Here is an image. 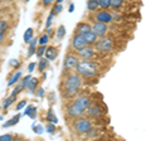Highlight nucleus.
Wrapping results in <instances>:
<instances>
[{
  "label": "nucleus",
  "instance_id": "nucleus-1",
  "mask_svg": "<svg viewBox=\"0 0 151 141\" xmlns=\"http://www.w3.org/2000/svg\"><path fill=\"white\" fill-rule=\"evenodd\" d=\"M83 84V78L74 69L63 70L59 83V92L63 100H72L79 93Z\"/></svg>",
  "mask_w": 151,
  "mask_h": 141
},
{
  "label": "nucleus",
  "instance_id": "nucleus-2",
  "mask_svg": "<svg viewBox=\"0 0 151 141\" xmlns=\"http://www.w3.org/2000/svg\"><path fill=\"white\" fill-rule=\"evenodd\" d=\"M74 70L83 79H86V78H94V77L98 76V65L94 62H92L91 59H89V60H84V59L79 60Z\"/></svg>",
  "mask_w": 151,
  "mask_h": 141
},
{
  "label": "nucleus",
  "instance_id": "nucleus-3",
  "mask_svg": "<svg viewBox=\"0 0 151 141\" xmlns=\"http://www.w3.org/2000/svg\"><path fill=\"white\" fill-rule=\"evenodd\" d=\"M70 130L73 131L74 134L77 135H87L89 131L93 129V124L92 121L88 119V117H84V116H79V117H76V119L70 120Z\"/></svg>",
  "mask_w": 151,
  "mask_h": 141
},
{
  "label": "nucleus",
  "instance_id": "nucleus-4",
  "mask_svg": "<svg viewBox=\"0 0 151 141\" xmlns=\"http://www.w3.org/2000/svg\"><path fill=\"white\" fill-rule=\"evenodd\" d=\"M93 47H94V50L96 52L107 54V53H110V52H112V49H113V42L111 38H108L106 35L98 37V39Z\"/></svg>",
  "mask_w": 151,
  "mask_h": 141
},
{
  "label": "nucleus",
  "instance_id": "nucleus-5",
  "mask_svg": "<svg viewBox=\"0 0 151 141\" xmlns=\"http://www.w3.org/2000/svg\"><path fill=\"white\" fill-rule=\"evenodd\" d=\"M83 115H84V110H82L73 100H70V102L64 109V116L67 117L68 120H73L76 117H79V116H83Z\"/></svg>",
  "mask_w": 151,
  "mask_h": 141
},
{
  "label": "nucleus",
  "instance_id": "nucleus-6",
  "mask_svg": "<svg viewBox=\"0 0 151 141\" xmlns=\"http://www.w3.org/2000/svg\"><path fill=\"white\" fill-rule=\"evenodd\" d=\"M92 18H93L94 22H101V23H105V24H110V23H112L113 20H116L115 14H112L111 12L106 10V9L94 12Z\"/></svg>",
  "mask_w": 151,
  "mask_h": 141
},
{
  "label": "nucleus",
  "instance_id": "nucleus-7",
  "mask_svg": "<svg viewBox=\"0 0 151 141\" xmlns=\"http://www.w3.org/2000/svg\"><path fill=\"white\" fill-rule=\"evenodd\" d=\"M79 57L77 55V53L73 50H69L64 57V60H63V70H69V69H76L77 64L79 62Z\"/></svg>",
  "mask_w": 151,
  "mask_h": 141
},
{
  "label": "nucleus",
  "instance_id": "nucleus-8",
  "mask_svg": "<svg viewBox=\"0 0 151 141\" xmlns=\"http://www.w3.org/2000/svg\"><path fill=\"white\" fill-rule=\"evenodd\" d=\"M86 45H88V44H87L86 39H84V37L82 34H74L73 33V37H72V39H70V45H69L70 50L78 52L82 48H84Z\"/></svg>",
  "mask_w": 151,
  "mask_h": 141
},
{
  "label": "nucleus",
  "instance_id": "nucleus-9",
  "mask_svg": "<svg viewBox=\"0 0 151 141\" xmlns=\"http://www.w3.org/2000/svg\"><path fill=\"white\" fill-rule=\"evenodd\" d=\"M84 114L87 115L88 119H93V120H96V119H100V117H102L103 115V109L98 105V103H92L91 102V105H89L87 107V110Z\"/></svg>",
  "mask_w": 151,
  "mask_h": 141
},
{
  "label": "nucleus",
  "instance_id": "nucleus-10",
  "mask_svg": "<svg viewBox=\"0 0 151 141\" xmlns=\"http://www.w3.org/2000/svg\"><path fill=\"white\" fill-rule=\"evenodd\" d=\"M76 53H77L79 59L89 60V59H92L94 55H96V50H94L93 45H86L84 48H82L81 50H78V52H76Z\"/></svg>",
  "mask_w": 151,
  "mask_h": 141
},
{
  "label": "nucleus",
  "instance_id": "nucleus-11",
  "mask_svg": "<svg viewBox=\"0 0 151 141\" xmlns=\"http://www.w3.org/2000/svg\"><path fill=\"white\" fill-rule=\"evenodd\" d=\"M110 28H108V24H105V23H101V22H93L92 24V32L94 34H97L98 37H103L106 35Z\"/></svg>",
  "mask_w": 151,
  "mask_h": 141
},
{
  "label": "nucleus",
  "instance_id": "nucleus-12",
  "mask_svg": "<svg viewBox=\"0 0 151 141\" xmlns=\"http://www.w3.org/2000/svg\"><path fill=\"white\" fill-rule=\"evenodd\" d=\"M92 30V25L88 24L86 22H79L77 25H76V29H74V34H86V33L91 32Z\"/></svg>",
  "mask_w": 151,
  "mask_h": 141
},
{
  "label": "nucleus",
  "instance_id": "nucleus-13",
  "mask_svg": "<svg viewBox=\"0 0 151 141\" xmlns=\"http://www.w3.org/2000/svg\"><path fill=\"white\" fill-rule=\"evenodd\" d=\"M58 53H59V49H58V47H47V49H45V58L49 60H55L57 57H58Z\"/></svg>",
  "mask_w": 151,
  "mask_h": 141
},
{
  "label": "nucleus",
  "instance_id": "nucleus-14",
  "mask_svg": "<svg viewBox=\"0 0 151 141\" xmlns=\"http://www.w3.org/2000/svg\"><path fill=\"white\" fill-rule=\"evenodd\" d=\"M39 83H40V79L39 78L32 77L29 83H28V86L25 87V90L28 91V93H30V95H34V92L37 91V88L39 87Z\"/></svg>",
  "mask_w": 151,
  "mask_h": 141
},
{
  "label": "nucleus",
  "instance_id": "nucleus-15",
  "mask_svg": "<svg viewBox=\"0 0 151 141\" xmlns=\"http://www.w3.org/2000/svg\"><path fill=\"white\" fill-rule=\"evenodd\" d=\"M22 77H23V72H22V70H17V72L14 70V72L8 78V87H13L14 84L20 81Z\"/></svg>",
  "mask_w": 151,
  "mask_h": 141
},
{
  "label": "nucleus",
  "instance_id": "nucleus-16",
  "mask_svg": "<svg viewBox=\"0 0 151 141\" xmlns=\"http://www.w3.org/2000/svg\"><path fill=\"white\" fill-rule=\"evenodd\" d=\"M49 67V60L47 59L45 57H42L39 58V62L37 63V68H38V72H40V73H43L44 70Z\"/></svg>",
  "mask_w": 151,
  "mask_h": 141
},
{
  "label": "nucleus",
  "instance_id": "nucleus-17",
  "mask_svg": "<svg viewBox=\"0 0 151 141\" xmlns=\"http://www.w3.org/2000/svg\"><path fill=\"white\" fill-rule=\"evenodd\" d=\"M83 37H84V39H86V42H87L88 45H94V43H96L97 39H98V35L94 34L92 30L88 32V33H86V34H83Z\"/></svg>",
  "mask_w": 151,
  "mask_h": 141
},
{
  "label": "nucleus",
  "instance_id": "nucleus-18",
  "mask_svg": "<svg viewBox=\"0 0 151 141\" xmlns=\"http://www.w3.org/2000/svg\"><path fill=\"white\" fill-rule=\"evenodd\" d=\"M20 117H22V115H20V114H17L14 117H12L10 120H8V121L5 122V124L3 125V127L5 129V127H13V126H15V125L18 124V122H19V120H20Z\"/></svg>",
  "mask_w": 151,
  "mask_h": 141
},
{
  "label": "nucleus",
  "instance_id": "nucleus-19",
  "mask_svg": "<svg viewBox=\"0 0 151 141\" xmlns=\"http://www.w3.org/2000/svg\"><path fill=\"white\" fill-rule=\"evenodd\" d=\"M34 38V29L33 28H28L24 32V35H23V39H24V43L29 44V42Z\"/></svg>",
  "mask_w": 151,
  "mask_h": 141
},
{
  "label": "nucleus",
  "instance_id": "nucleus-20",
  "mask_svg": "<svg viewBox=\"0 0 151 141\" xmlns=\"http://www.w3.org/2000/svg\"><path fill=\"white\" fill-rule=\"evenodd\" d=\"M98 0H87V9L89 13H94L98 10Z\"/></svg>",
  "mask_w": 151,
  "mask_h": 141
},
{
  "label": "nucleus",
  "instance_id": "nucleus-21",
  "mask_svg": "<svg viewBox=\"0 0 151 141\" xmlns=\"http://www.w3.org/2000/svg\"><path fill=\"white\" fill-rule=\"evenodd\" d=\"M65 33H67L65 27L64 25H59L58 29H55V38H57V40H62L65 37Z\"/></svg>",
  "mask_w": 151,
  "mask_h": 141
},
{
  "label": "nucleus",
  "instance_id": "nucleus-22",
  "mask_svg": "<svg viewBox=\"0 0 151 141\" xmlns=\"http://www.w3.org/2000/svg\"><path fill=\"white\" fill-rule=\"evenodd\" d=\"M17 97H18V96L10 95L8 98H5V100H4V103H3V109H4V110H8L9 107H10V106L13 105V103L17 101Z\"/></svg>",
  "mask_w": 151,
  "mask_h": 141
},
{
  "label": "nucleus",
  "instance_id": "nucleus-23",
  "mask_svg": "<svg viewBox=\"0 0 151 141\" xmlns=\"http://www.w3.org/2000/svg\"><path fill=\"white\" fill-rule=\"evenodd\" d=\"M45 120L47 122H52V124H58V119H57V116L54 115V112L52 109L48 110V112H47V115H45Z\"/></svg>",
  "mask_w": 151,
  "mask_h": 141
},
{
  "label": "nucleus",
  "instance_id": "nucleus-24",
  "mask_svg": "<svg viewBox=\"0 0 151 141\" xmlns=\"http://www.w3.org/2000/svg\"><path fill=\"white\" fill-rule=\"evenodd\" d=\"M25 90V87L23 86V83L19 81L18 83H15L14 84V90H13V92H12V95H14V96H18L19 93H22L23 91Z\"/></svg>",
  "mask_w": 151,
  "mask_h": 141
},
{
  "label": "nucleus",
  "instance_id": "nucleus-25",
  "mask_svg": "<svg viewBox=\"0 0 151 141\" xmlns=\"http://www.w3.org/2000/svg\"><path fill=\"white\" fill-rule=\"evenodd\" d=\"M49 39H50V37L47 34V33H44V34L40 35V38H38V44L39 45H47L49 43Z\"/></svg>",
  "mask_w": 151,
  "mask_h": 141
},
{
  "label": "nucleus",
  "instance_id": "nucleus-26",
  "mask_svg": "<svg viewBox=\"0 0 151 141\" xmlns=\"http://www.w3.org/2000/svg\"><path fill=\"white\" fill-rule=\"evenodd\" d=\"M17 139H22L17 135H13V134H5V135H1L0 136V141H12V140H17Z\"/></svg>",
  "mask_w": 151,
  "mask_h": 141
},
{
  "label": "nucleus",
  "instance_id": "nucleus-27",
  "mask_svg": "<svg viewBox=\"0 0 151 141\" xmlns=\"http://www.w3.org/2000/svg\"><path fill=\"white\" fill-rule=\"evenodd\" d=\"M124 1H125V0H111L110 8L113 9V10H117V9H120V8L122 6Z\"/></svg>",
  "mask_w": 151,
  "mask_h": 141
},
{
  "label": "nucleus",
  "instance_id": "nucleus-28",
  "mask_svg": "<svg viewBox=\"0 0 151 141\" xmlns=\"http://www.w3.org/2000/svg\"><path fill=\"white\" fill-rule=\"evenodd\" d=\"M45 49H47V45H37V49H35V55L38 58H42L45 53Z\"/></svg>",
  "mask_w": 151,
  "mask_h": 141
},
{
  "label": "nucleus",
  "instance_id": "nucleus-29",
  "mask_svg": "<svg viewBox=\"0 0 151 141\" xmlns=\"http://www.w3.org/2000/svg\"><path fill=\"white\" fill-rule=\"evenodd\" d=\"M9 29H10V25H9V22L8 20H4V19H0V30L6 33Z\"/></svg>",
  "mask_w": 151,
  "mask_h": 141
},
{
  "label": "nucleus",
  "instance_id": "nucleus-30",
  "mask_svg": "<svg viewBox=\"0 0 151 141\" xmlns=\"http://www.w3.org/2000/svg\"><path fill=\"white\" fill-rule=\"evenodd\" d=\"M110 4H111V0H98V6L101 9H110Z\"/></svg>",
  "mask_w": 151,
  "mask_h": 141
},
{
  "label": "nucleus",
  "instance_id": "nucleus-31",
  "mask_svg": "<svg viewBox=\"0 0 151 141\" xmlns=\"http://www.w3.org/2000/svg\"><path fill=\"white\" fill-rule=\"evenodd\" d=\"M63 10V6H62V4H54V6L53 9H52V13L54 14V17H57L59 13H62Z\"/></svg>",
  "mask_w": 151,
  "mask_h": 141
},
{
  "label": "nucleus",
  "instance_id": "nucleus-32",
  "mask_svg": "<svg viewBox=\"0 0 151 141\" xmlns=\"http://www.w3.org/2000/svg\"><path fill=\"white\" fill-rule=\"evenodd\" d=\"M28 105V101L27 100H22V101H19L18 103H17V106H15V110L17 111H20V110H23L24 107Z\"/></svg>",
  "mask_w": 151,
  "mask_h": 141
},
{
  "label": "nucleus",
  "instance_id": "nucleus-33",
  "mask_svg": "<svg viewBox=\"0 0 151 141\" xmlns=\"http://www.w3.org/2000/svg\"><path fill=\"white\" fill-rule=\"evenodd\" d=\"M45 130L48 131L49 134H54L55 132V124H52V122H48L45 126Z\"/></svg>",
  "mask_w": 151,
  "mask_h": 141
},
{
  "label": "nucleus",
  "instance_id": "nucleus-34",
  "mask_svg": "<svg viewBox=\"0 0 151 141\" xmlns=\"http://www.w3.org/2000/svg\"><path fill=\"white\" fill-rule=\"evenodd\" d=\"M53 19H54V14L50 12V13H49V15H48V18H47V22H45V29L52 25V22H53Z\"/></svg>",
  "mask_w": 151,
  "mask_h": 141
},
{
  "label": "nucleus",
  "instance_id": "nucleus-35",
  "mask_svg": "<svg viewBox=\"0 0 151 141\" xmlns=\"http://www.w3.org/2000/svg\"><path fill=\"white\" fill-rule=\"evenodd\" d=\"M9 65H10L12 68H14V69H18L19 65H20V62H19L18 59H10V62H9Z\"/></svg>",
  "mask_w": 151,
  "mask_h": 141
},
{
  "label": "nucleus",
  "instance_id": "nucleus-36",
  "mask_svg": "<svg viewBox=\"0 0 151 141\" xmlns=\"http://www.w3.org/2000/svg\"><path fill=\"white\" fill-rule=\"evenodd\" d=\"M30 78H32L30 74H27L25 77H22V78H20V82L23 83V86L27 87V86H28V83H29V81H30Z\"/></svg>",
  "mask_w": 151,
  "mask_h": 141
},
{
  "label": "nucleus",
  "instance_id": "nucleus-37",
  "mask_svg": "<svg viewBox=\"0 0 151 141\" xmlns=\"http://www.w3.org/2000/svg\"><path fill=\"white\" fill-rule=\"evenodd\" d=\"M44 92H45V90H44L43 87H38L37 91L34 92V95H35L37 97H43V96H44Z\"/></svg>",
  "mask_w": 151,
  "mask_h": 141
},
{
  "label": "nucleus",
  "instance_id": "nucleus-38",
  "mask_svg": "<svg viewBox=\"0 0 151 141\" xmlns=\"http://www.w3.org/2000/svg\"><path fill=\"white\" fill-rule=\"evenodd\" d=\"M35 68H37V63L35 62H32V63H29V65H28V72L32 73Z\"/></svg>",
  "mask_w": 151,
  "mask_h": 141
},
{
  "label": "nucleus",
  "instance_id": "nucleus-39",
  "mask_svg": "<svg viewBox=\"0 0 151 141\" xmlns=\"http://www.w3.org/2000/svg\"><path fill=\"white\" fill-rule=\"evenodd\" d=\"M54 1H55V0H43V1H42V4H43V6L48 8V6H50Z\"/></svg>",
  "mask_w": 151,
  "mask_h": 141
},
{
  "label": "nucleus",
  "instance_id": "nucleus-40",
  "mask_svg": "<svg viewBox=\"0 0 151 141\" xmlns=\"http://www.w3.org/2000/svg\"><path fill=\"white\" fill-rule=\"evenodd\" d=\"M33 129H34V132H37V134H42L43 132V127L39 125V126H35V125H33Z\"/></svg>",
  "mask_w": 151,
  "mask_h": 141
},
{
  "label": "nucleus",
  "instance_id": "nucleus-41",
  "mask_svg": "<svg viewBox=\"0 0 151 141\" xmlns=\"http://www.w3.org/2000/svg\"><path fill=\"white\" fill-rule=\"evenodd\" d=\"M34 107H35V106H33V105H30V106H28V107H27V109H25V111H24V115H25V116H28V115H29V114H30V112H32V110H33V109H34Z\"/></svg>",
  "mask_w": 151,
  "mask_h": 141
},
{
  "label": "nucleus",
  "instance_id": "nucleus-42",
  "mask_svg": "<svg viewBox=\"0 0 151 141\" xmlns=\"http://www.w3.org/2000/svg\"><path fill=\"white\" fill-rule=\"evenodd\" d=\"M28 116H30V119H33V120H34L35 117H37V107H34V109L32 110V112H30V114L28 115Z\"/></svg>",
  "mask_w": 151,
  "mask_h": 141
},
{
  "label": "nucleus",
  "instance_id": "nucleus-43",
  "mask_svg": "<svg viewBox=\"0 0 151 141\" xmlns=\"http://www.w3.org/2000/svg\"><path fill=\"white\" fill-rule=\"evenodd\" d=\"M4 40H5V33H4V32H1V30H0V44H1L3 43V42Z\"/></svg>",
  "mask_w": 151,
  "mask_h": 141
},
{
  "label": "nucleus",
  "instance_id": "nucleus-44",
  "mask_svg": "<svg viewBox=\"0 0 151 141\" xmlns=\"http://www.w3.org/2000/svg\"><path fill=\"white\" fill-rule=\"evenodd\" d=\"M73 10H74V4L70 3V5H69V13H72Z\"/></svg>",
  "mask_w": 151,
  "mask_h": 141
},
{
  "label": "nucleus",
  "instance_id": "nucleus-45",
  "mask_svg": "<svg viewBox=\"0 0 151 141\" xmlns=\"http://www.w3.org/2000/svg\"><path fill=\"white\" fill-rule=\"evenodd\" d=\"M54 3H55V4H62V3H63V0H55Z\"/></svg>",
  "mask_w": 151,
  "mask_h": 141
},
{
  "label": "nucleus",
  "instance_id": "nucleus-46",
  "mask_svg": "<svg viewBox=\"0 0 151 141\" xmlns=\"http://www.w3.org/2000/svg\"><path fill=\"white\" fill-rule=\"evenodd\" d=\"M1 6H3V1L0 0V9H1Z\"/></svg>",
  "mask_w": 151,
  "mask_h": 141
},
{
  "label": "nucleus",
  "instance_id": "nucleus-47",
  "mask_svg": "<svg viewBox=\"0 0 151 141\" xmlns=\"http://www.w3.org/2000/svg\"><path fill=\"white\" fill-rule=\"evenodd\" d=\"M0 18H1V13H0Z\"/></svg>",
  "mask_w": 151,
  "mask_h": 141
},
{
  "label": "nucleus",
  "instance_id": "nucleus-48",
  "mask_svg": "<svg viewBox=\"0 0 151 141\" xmlns=\"http://www.w3.org/2000/svg\"><path fill=\"white\" fill-rule=\"evenodd\" d=\"M25 1H27V3H28V1H29V0H25Z\"/></svg>",
  "mask_w": 151,
  "mask_h": 141
}]
</instances>
